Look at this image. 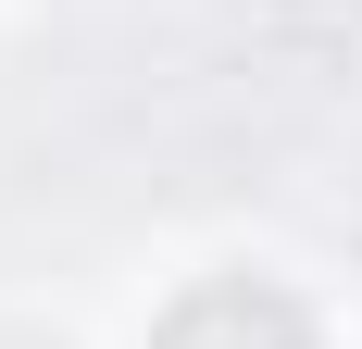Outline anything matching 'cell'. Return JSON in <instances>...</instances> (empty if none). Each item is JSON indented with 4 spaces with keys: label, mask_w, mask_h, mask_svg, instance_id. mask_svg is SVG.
<instances>
[{
    "label": "cell",
    "mask_w": 362,
    "mask_h": 349,
    "mask_svg": "<svg viewBox=\"0 0 362 349\" xmlns=\"http://www.w3.org/2000/svg\"><path fill=\"white\" fill-rule=\"evenodd\" d=\"M150 349H313V324H300L288 287L225 275V287H187L175 312H163V337H150Z\"/></svg>",
    "instance_id": "obj_1"
}]
</instances>
